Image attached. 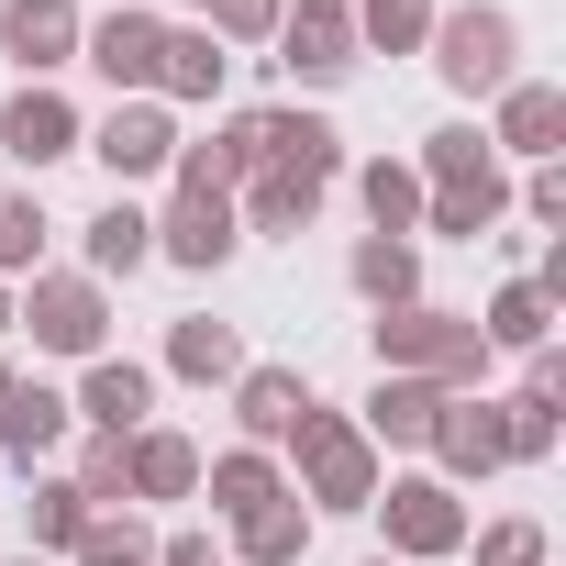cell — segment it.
<instances>
[{"mask_svg":"<svg viewBox=\"0 0 566 566\" xmlns=\"http://www.w3.org/2000/svg\"><path fill=\"white\" fill-rule=\"evenodd\" d=\"M367 345H378V378H433L444 400H489V367H500V356L478 345V323L444 312V301H400V312H378Z\"/></svg>","mask_w":566,"mask_h":566,"instance_id":"6da1fadb","label":"cell"},{"mask_svg":"<svg viewBox=\"0 0 566 566\" xmlns=\"http://www.w3.org/2000/svg\"><path fill=\"white\" fill-rule=\"evenodd\" d=\"M290 467H301V478H290V500H301L312 522H323V511H367V500H378V478H389V455H378V444L356 433V411H334V400H312V411H301Z\"/></svg>","mask_w":566,"mask_h":566,"instance_id":"7a4b0ae2","label":"cell"},{"mask_svg":"<svg viewBox=\"0 0 566 566\" xmlns=\"http://www.w3.org/2000/svg\"><path fill=\"white\" fill-rule=\"evenodd\" d=\"M12 334H34V356L90 367V356H112V290L90 266H34L12 290Z\"/></svg>","mask_w":566,"mask_h":566,"instance_id":"3957f363","label":"cell"},{"mask_svg":"<svg viewBox=\"0 0 566 566\" xmlns=\"http://www.w3.org/2000/svg\"><path fill=\"white\" fill-rule=\"evenodd\" d=\"M367 522H378V555H400V566H444V555H467V489H444L433 467L378 478Z\"/></svg>","mask_w":566,"mask_h":566,"instance_id":"277c9868","label":"cell"},{"mask_svg":"<svg viewBox=\"0 0 566 566\" xmlns=\"http://www.w3.org/2000/svg\"><path fill=\"white\" fill-rule=\"evenodd\" d=\"M433 78L455 101H500L522 78V12H500V0H467V12H433Z\"/></svg>","mask_w":566,"mask_h":566,"instance_id":"5b68a950","label":"cell"},{"mask_svg":"<svg viewBox=\"0 0 566 566\" xmlns=\"http://www.w3.org/2000/svg\"><path fill=\"white\" fill-rule=\"evenodd\" d=\"M233 255H244V222H233V200H222V189H189V178H167V211H156V266L222 277Z\"/></svg>","mask_w":566,"mask_h":566,"instance_id":"8992f818","label":"cell"},{"mask_svg":"<svg viewBox=\"0 0 566 566\" xmlns=\"http://www.w3.org/2000/svg\"><path fill=\"white\" fill-rule=\"evenodd\" d=\"M156 45H167V12H156V0H112V12L78 34V67H90L112 101H145V90H156Z\"/></svg>","mask_w":566,"mask_h":566,"instance_id":"52a82bcc","label":"cell"},{"mask_svg":"<svg viewBox=\"0 0 566 566\" xmlns=\"http://www.w3.org/2000/svg\"><path fill=\"white\" fill-rule=\"evenodd\" d=\"M78 156H101L112 189H145V178L178 167V112H167V101H112V112L78 134Z\"/></svg>","mask_w":566,"mask_h":566,"instance_id":"ba28073f","label":"cell"},{"mask_svg":"<svg viewBox=\"0 0 566 566\" xmlns=\"http://www.w3.org/2000/svg\"><path fill=\"white\" fill-rule=\"evenodd\" d=\"M266 67H290L301 90H345L367 56H356V23H345V12H323V0H290V12H277V34H266Z\"/></svg>","mask_w":566,"mask_h":566,"instance_id":"9c48e42d","label":"cell"},{"mask_svg":"<svg viewBox=\"0 0 566 566\" xmlns=\"http://www.w3.org/2000/svg\"><path fill=\"white\" fill-rule=\"evenodd\" d=\"M78 134H90V123H78V101H67V90H45V78H23L12 101H0V156H12L23 178L67 167V156H78Z\"/></svg>","mask_w":566,"mask_h":566,"instance_id":"30bf717a","label":"cell"},{"mask_svg":"<svg viewBox=\"0 0 566 566\" xmlns=\"http://www.w3.org/2000/svg\"><path fill=\"white\" fill-rule=\"evenodd\" d=\"M489 156H522V167H555L566 156V90L555 78H511L500 101H489Z\"/></svg>","mask_w":566,"mask_h":566,"instance_id":"8fae6325","label":"cell"},{"mask_svg":"<svg viewBox=\"0 0 566 566\" xmlns=\"http://www.w3.org/2000/svg\"><path fill=\"white\" fill-rule=\"evenodd\" d=\"M156 389H167V378H156L145 356H90V367H78V389H67V411H78L90 433H112V444H123V433H145V422H156Z\"/></svg>","mask_w":566,"mask_h":566,"instance_id":"7c38bea8","label":"cell"},{"mask_svg":"<svg viewBox=\"0 0 566 566\" xmlns=\"http://www.w3.org/2000/svg\"><path fill=\"white\" fill-rule=\"evenodd\" d=\"M78 34H90L78 0H0V56L45 90H56V67H78Z\"/></svg>","mask_w":566,"mask_h":566,"instance_id":"4fadbf2b","label":"cell"},{"mask_svg":"<svg viewBox=\"0 0 566 566\" xmlns=\"http://www.w3.org/2000/svg\"><path fill=\"white\" fill-rule=\"evenodd\" d=\"M233 90V56L211 45V23H167V45H156V90L145 101H167V112H211Z\"/></svg>","mask_w":566,"mask_h":566,"instance_id":"5bb4252c","label":"cell"},{"mask_svg":"<svg viewBox=\"0 0 566 566\" xmlns=\"http://www.w3.org/2000/svg\"><path fill=\"white\" fill-rule=\"evenodd\" d=\"M312 400H323V389H312L301 367H255V356H244V378H233V433L277 455V444L301 433V411H312Z\"/></svg>","mask_w":566,"mask_h":566,"instance_id":"9a60e30c","label":"cell"},{"mask_svg":"<svg viewBox=\"0 0 566 566\" xmlns=\"http://www.w3.org/2000/svg\"><path fill=\"white\" fill-rule=\"evenodd\" d=\"M67 422H78V411H67L56 378H12V389H0V467H23V478H34V467L67 444Z\"/></svg>","mask_w":566,"mask_h":566,"instance_id":"2e32d148","label":"cell"},{"mask_svg":"<svg viewBox=\"0 0 566 566\" xmlns=\"http://www.w3.org/2000/svg\"><path fill=\"white\" fill-rule=\"evenodd\" d=\"M255 134H266V167H290V178H312V189H334L356 156H345V123L334 112H255Z\"/></svg>","mask_w":566,"mask_h":566,"instance_id":"e0dca14e","label":"cell"},{"mask_svg":"<svg viewBox=\"0 0 566 566\" xmlns=\"http://www.w3.org/2000/svg\"><path fill=\"white\" fill-rule=\"evenodd\" d=\"M433 422H444V389H433V378H378V389L356 400V433H367L378 455H422Z\"/></svg>","mask_w":566,"mask_h":566,"instance_id":"ac0fdd59","label":"cell"},{"mask_svg":"<svg viewBox=\"0 0 566 566\" xmlns=\"http://www.w3.org/2000/svg\"><path fill=\"white\" fill-rule=\"evenodd\" d=\"M433 478L444 489H478V478H500L511 455H500V400H444V422H433Z\"/></svg>","mask_w":566,"mask_h":566,"instance_id":"d6986e66","label":"cell"},{"mask_svg":"<svg viewBox=\"0 0 566 566\" xmlns=\"http://www.w3.org/2000/svg\"><path fill=\"white\" fill-rule=\"evenodd\" d=\"M123 500H200V444L178 422L123 433Z\"/></svg>","mask_w":566,"mask_h":566,"instance_id":"ffe728a7","label":"cell"},{"mask_svg":"<svg viewBox=\"0 0 566 566\" xmlns=\"http://www.w3.org/2000/svg\"><path fill=\"white\" fill-rule=\"evenodd\" d=\"M323 200H334V189H312V178H290V167H255V178L233 189V222L266 233V244H301V233L323 222Z\"/></svg>","mask_w":566,"mask_h":566,"instance_id":"44dd1931","label":"cell"},{"mask_svg":"<svg viewBox=\"0 0 566 566\" xmlns=\"http://www.w3.org/2000/svg\"><path fill=\"white\" fill-rule=\"evenodd\" d=\"M200 500H211V522H244L266 500H290V467L266 444H222V455H200Z\"/></svg>","mask_w":566,"mask_h":566,"instance_id":"7402d4cb","label":"cell"},{"mask_svg":"<svg viewBox=\"0 0 566 566\" xmlns=\"http://www.w3.org/2000/svg\"><path fill=\"white\" fill-rule=\"evenodd\" d=\"M78 255H90V277H101V290H112V277H134V266H156V211L112 189V200L78 222Z\"/></svg>","mask_w":566,"mask_h":566,"instance_id":"603a6c76","label":"cell"},{"mask_svg":"<svg viewBox=\"0 0 566 566\" xmlns=\"http://www.w3.org/2000/svg\"><path fill=\"white\" fill-rule=\"evenodd\" d=\"M255 167H266V134H255V112H222L200 145H178V167H167V178H189V189H222V200H233Z\"/></svg>","mask_w":566,"mask_h":566,"instance_id":"cb8c5ba5","label":"cell"},{"mask_svg":"<svg viewBox=\"0 0 566 566\" xmlns=\"http://www.w3.org/2000/svg\"><path fill=\"white\" fill-rule=\"evenodd\" d=\"M156 378L233 389V378H244V334H233V323H211V312H178V323H167V356H156Z\"/></svg>","mask_w":566,"mask_h":566,"instance_id":"d4e9b609","label":"cell"},{"mask_svg":"<svg viewBox=\"0 0 566 566\" xmlns=\"http://www.w3.org/2000/svg\"><path fill=\"white\" fill-rule=\"evenodd\" d=\"M345 290H356L367 312L422 301V244H411V233H356V244H345Z\"/></svg>","mask_w":566,"mask_h":566,"instance_id":"484cf974","label":"cell"},{"mask_svg":"<svg viewBox=\"0 0 566 566\" xmlns=\"http://www.w3.org/2000/svg\"><path fill=\"white\" fill-rule=\"evenodd\" d=\"M312 555V511L301 500H266L244 522H222V566H301Z\"/></svg>","mask_w":566,"mask_h":566,"instance_id":"4316f807","label":"cell"},{"mask_svg":"<svg viewBox=\"0 0 566 566\" xmlns=\"http://www.w3.org/2000/svg\"><path fill=\"white\" fill-rule=\"evenodd\" d=\"M467 323H478V345H489V356H533V345H555V301L533 290V277H500L489 312H467Z\"/></svg>","mask_w":566,"mask_h":566,"instance_id":"83f0119b","label":"cell"},{"mask_svg":"<svg viewBox=\"0 0 566 566\" xmlns=\"http://www.w3.org/2000/svg\"><path fill=\"white\" fill-rule=\"evenodd\" d=\"M345 178L367 200V233H411L422 244V178H411V156H356Z\"/></svg>","mask_w":566,"mask_h":566,"instance_id":"f1b7e54d","label":"cell"},{"mask_svg":"<svg viewBox=\"0 0 566 566\" xmlns=\"http://www.w3.org/2000/svg\"><path fill=\"white\" fill-rule=\"evenodd\" d=\"M90 522H101V511H90V500H78L56 467H34V500H23V555H56V566H67Z\"/></svg>","mask_w":566,"mask_h":566,"instance_id":"f546056e","label":"cell"},{"mask_svg":"<svg viewBox=\"0 0 566 566\" xmlns=\"http://www.w3.org/2000/svg\"><path fill=\"white\" fill-rule=\"evenodd\" d=\"M500 211H511V167L500 178H467V189H422V233H444V244H489Z\"/></svg>","mask_w":566,"mask_h":566,"instance_id":"4dcf8cb0","label":"cell"},{"mask_svg":"<svg viewBox=\"0 0 566 566\" xmlns=\"http://www.w3.org/2000/svg\"><path fill=\"white\" fill-rule=\"evenodd\" d=\"M356 56H422L433 45V0H345Z\"/></svg>","mask_w":566,"mask_h":566,"instance_id":"1f68e13d","label":"cell"},{"mask_svg":"<svg viewBox=\"0 0 566 566\" xmlns=\"http://www.w3.org/2000/svg\"><path fill=\"white\" fill-rule=\"evenodd\" d=\"M411 178H422V189H467V178H500V156H489L478 123H433L422 156H411Z\"/></svg>","mask_w":566,"mask_h":566,"instance_id":"d6a6232c","label":"cell"},{"mask_svg":"<svg viewBox=\"0 0 566 566\" xmlns=\"http://www.w3.org/2000/svg\"><path fill=\"white\" fill-rule=\"evenodd\" d=\"M555 444H566V400H500V455L511 467H555Z\"/></svg>","mask_w":566,"mask_h":566,"instance_id":"836d02e7","label":"cell"},{"mask_svg":"<svg viewBox=\"0 0 566 566\" xmlns=\"http://www.w3.org/2000/svg\"><path fill=\"white\" fill-rule=\"evenodd\" d=\"M467 566H555V533L533 511H500V522H467Z\"/></svg>","mask_w":566,"mask_h":566,"instance_id":"e575fe53","label":"cell"},{"mask_svg":"<svg viewBox=\"0 0 566 566\" xmlns=\"http://www.w3.org/2000/svg\"><path fill=\"white\" fill-rule=\"evenodd\" d=\"M45 233H56V222H45V200H34V189H0V277H12V290L45 266Z\"/></svg>","mask_w":566,"mask_h":566,"instance_id":"d590c367","label":"cell"},{"mask_svg":"<svg viewBox=\"0 0 566 566\" xmlns=\"http://www.w3.org/2000/svg\"><path fill=\"white\" fill-rule=\"evenodd\" d=\"M67 566H156V533L134 522V511H101L90 533H78V555Z\"/></svg>","mask_w":566,"mask_h":566,"instance_id":"8d00e7d4","label":"cell"},{"mask_svg":"<svg viewBox=\"0 0 566 566\" xmlns=\"http://www.w3.org/2000/svg\"><path fill=\"white\" fill-rule=\"evenodd\" d=\"M67 489H78L90 511H134V500H123V444H112V433H90V444L67 455Z\"/></svg>","mask_w":566,"mask_h":566,"instance_id":"74e56055","label":"cell"},{"mask_svg":"<svg viewBox=\"0 0 566 566\" xmlns=\"http://www.w3.org/2000/svg\"><path fill=\"white\" fill-rule=\"evenodd\" d=\"M277 12H290V0H211L200 23H211V45H222V56H255V45L277 34Z\"/></svg>","mask_w":566,"mask_h":566,"instance_id":"f35d334b","label":"cell"},{"mask_svg":"<svg viewBox=\"0 0 566 566\" xmlns=\"http://www.w3.org/2000/svg\"><path fill=\"white\" fill-rule=\"evenodd\" d=\"M511 200H522V222H544V233H566V167H533V178H522Z\"/></svg>","mask_w":566,"mask_h":566,"instance_id":"ab89813d","label":"cell"},{"mask_svg":"<svg viewBox=\"0 0 566 566\" xmlns=\"http://www.w3.org/2000/svg\"><path fill=\"white\" fill-rule=\"evenodd\" d=\"M522 400H566V356H555V345L522 356Z\"/></svg>","mask_w":566,"mask_h":566,"instance_id":"60d3db41","label":"cell"},{"mask_svg":"<svg viewBox=\"0 0 566 566\" xmlns=\"http://www.w3.org/2000/svg\"><path fill=\"white\" fill-rule=\"evenodd\" d=\"M156 566H222L211 533H156Z\"/></svg>","mask_w":566,"mask_h":566,"instance_id":"b9f144b4","label":"cell"},{"mask_svg":"<svg viewBox=\"0 0 566 566\" xmlns=\"http://www.w3.org/2000/svg\"><path fill=\"white\" fill-rule=\"evenodd\" d=\"M156 12H167V23H200V12H211V0H156Z\"/></svg>","mask_w":566,"mask_h":566,"instance_id":"7bdbcfd3","label":"cell"},{"mask_svg":"<svg viewBox=\"0 0 566 566\" xmlns=\"http://www.w3.org/2000/svg\"><path fill=\"white\" fill-rule=\"evenodd\" d=\"M0 345H12V277H0Z\"/></svg>","mask_w":566,"mask_h":566,"instance_id":"ee69618b","label":"cell"},{"mask_svg":"<svg viewBox=\"0 0 566 566\" xmlns=\"http://www.w3.org/2000/svg\"><path fill=\"white\" fill-rule=\"evenodd\" d=\"M12 378H23V367H12V345H0V389H12Z\"/></svg>","mask_w":566,"mask_h":566,"instance_id":"f6af8a7d","label":"cell"},{"mask_svg":"<svg viewBox=\"0 0 566 566\" xmlns=\"http://www.w3.org/2000/svg\"><path fill=\"white\" fill-rule=\"evenodd\" d=\"M0 566H56V555H0Z\"/></svg>","mask_w":566,"mask_h":566,"instance_id":"bcb514c9","label":"cell"},{"mask_svg":"<svg viewBox=\"0 0 566 566\" xmlns=\"http://www.w3.org/2000/svg\"><path fill=\"white\" fill-rule=\"evenodd\" d=\"M356 566H400V555H356Z\"/></svg>","mask_w":566,"mask_h":566,"instance_id":"7dc6e473","label":"cell"},{"mask_svg":"<svg viewBox=\"0 0 566 566\" xmlns=\"http://www.w3.org/2000/svg\"><path fill=\"white\" fill-rule=\"evenodd\" d=\"M323 12H345V0H323Z\"/></svg>","mask_w":566,"mask_h":566,"instance_id":"c3c4849f","label":"cell"}]
</instances>
